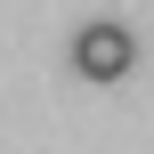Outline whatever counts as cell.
<instances>
[{"instance_id": "1", "label": "cell", "mask_w": 154, "mask_h": 154, "mask_svg": "<svg viewBox=\"0 0 154 154\" xmlns=\"http://www.w3.org/2000/svg\"><path fill=\"white\" fill-rule=\"evenodd\" d=\"M130 65H138V32H130V24L97 16V24L73 32V73H81V81H122Z\"/></svg>"}]
</instances>
